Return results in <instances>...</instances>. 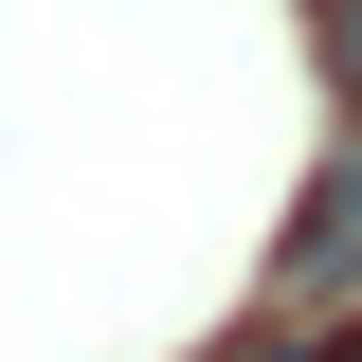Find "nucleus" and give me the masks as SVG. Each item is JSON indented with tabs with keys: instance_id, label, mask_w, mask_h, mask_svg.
Segmentation results:
<instances>
[{
	"instance_id": "obj_1",
	"label": "nucleus",
	"mask_w": 362,
	"mask_h": 362,
	"mask_svg": "<svg viewBox=\"0 0 362 362\" xmlns=\"http://www.w3.org/2000/svg\"><path fill=\"white\" fill-rule=\"evenodd\" d=\"M290 290H362V145L326 163V199L290 218Z\"/></svg>"
},
{
	"instance_id": "obj_2",
	"label": "nucleus",
	"mask_w": 362,
	"mask_h": 362,
	"mask_svg": "<svg viewBox=\"0 0 362 362\" xmlns=\"http://www.w3.org/2000/svg\"><path fill=\"white\" fill-rule=\"evenodd\" d=\"M326 73H344V90H362V0H326Z\"/></svg>"
}]
</instances>
